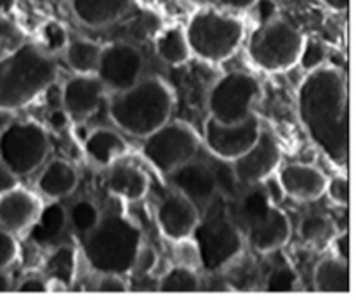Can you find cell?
Returning a JSON list of instances; mask_svg holds the SVG:
<instances>
[{
  "mask_svg": "<svg viewBox=\"0 0 356 300\" xmlns=\"http://www.w3.org/2000/svg\"><path fill=\"white\" fill-rule=\"evenodd\" d=\"M320 2L334 12H344L350 7V0H320Z\"/></svg>",
  "mask_w": 356,
  "mask_h": 300,
  "instance_id": "cell-47",
  "label": "cell"
},
{
  "mask_svg": "<svg viewBox=\"0 0 356 300\" xmlns=\"http://www.w3.org/2000/svg\"><path fill=\"white\" fill-rule=\"evenodd\" d=\"M282 153L273 132L261 128L259 138L243 155L232 162L240 186H252L264 183L278 169Z\"/></svg>",
  "mask_w": 356,
  "mask_h": 300,
  "instance_id": "cell-13",
  "label": "cell"
},
{
  "mask_svg": "<svg viewBox=\"0 0 356 300\" xmlns=\"http://www.w3.org/2000/svg\"><path fill=\"white\" fill-rule=\"evenodd\" d=\"M261 83L247 72H228L219 76L207 92L209 117L221 124H236L252 115Z\"/></svg>",
  "mask_w": 356,
  "mask_h": 300,
  "instance_id": "cell-8",
  "label": "cell"
},
{
  "mask_svg": "<svg viewBox=\"0 0 356 300\" xmlns=\"http://www.w3.org/2000/svg\"><path fill=\"white\" fill-rule=\"evenodd\" d=\"M264 285H266L268 292H277V294L294 292L299 287V274L289 264H280L270 271Z\"/></svg>",
  "mask_w": 356,
  "mask_h": 300,
  "instance_id": "cell-34",
  "label": "cell"
},
{
  "mask_svg": "<svg viewBox=\"0 0 356 300\" xmlns=\"http://www.w3.org/2000/svg\"><path fill=\"white\" fill-rule=\"evenodd\" d=\"M202 281L197 271L184 266H174L167 271L159 283V292L165 294H190V292H200Z\"/></svg>",
  "mask_w": 356,
  "mask_h": 300,
  "instance_id": "cell-30",
  "label": "cell"
},
{
  "mask_svg": "<svg viewBox=\"0 0 356 300\" xmlns=\"http://www.w3.org/2000/svg\"><path fill=\"white\" fill-rule=\"evenodd\" d=\"M49 135L35 122H13L0 132V160L17 177L40 169L49 155Z\"/></svg>",
  "mask_w": 356,
  "mask_h": 300,
  "instance_id": "cell-9",
  "label": "cell"
},
{
  "mask_svg": "<svg viewBox=\"0 0 356 300\" xmlns=\"http://www.w3.org/2000/svg\"><path fill=\"white\" fill-rule=\"evenodd\" d=\"M79 186V174L75 167L61 158L51 160L37 179V188L49 200H61L70 197Z\"/></svg>",
  "mask_w": 356,
  "mask_h": 300,
  "instance_id": "cell-23",
  "label": "cell"
},
{
  "mask_svg": "<svg viewBox=\"0 0 356 300\" xmlns=\"http://www.w3.org/2000/svg\"><path fill=\"white\" fill-rule=\"evenodd\" d=\"M101 47L103 45L89 40V38H70L65 51H63L66 65L75 75H96L101 58Z\"/></svg>",
  "mask_w": 356,
  "mask_h": 300,
  "instance_id": "cell-26",
  "label": "cell"
},
{
  "mask_svg": "<svg viewBox=\"0 0 356 300\" xmlns=\"http://www.w3.org/2000/svg\"><path fill=\"white\" fill-rule=\"evenodd\" d=\"M68 118H70L68 113H66L63 108H58V110H54V111H51V113H49V122H51V125L54 128L65 127V124H66V120H68Z\"/></svg>",
  "mask_w": 356,
  "mask_h": 300,
  "instance_id": "cell-46",
  "label": "cell"
},
{
  "mask_svg": "<svg viewBox=\"0 0 356 300\" xmlns=\"http://www.w3.org/2000/svg\"><path fill=\"white\" fill-rule=\"evenodd\" d=\"M0 42L10 44L13 45V49L23 42L19 28H17L16 24L6 16V14H0Z\"/></svg>",
  "mask_w": 356,
  "mask_h": 300,
  "instance_id": "cell-40",
  "label": "cell"
},
{
  "mask_svg": "<svg viewBox=\"0 0 356 300\" xmlns=\"http://www.w3.org/2000/svg\"><path fill=\"white\" fill-rule=\"evenodd\" d=\"M313 285L322 294H350L351 271L350 262L339 257H325L320 260L313 273Z\"/></svg>",
  "mask_w": 356,
  "mask_h": 300,
  "instance_id": "cell-24",
  "label": "cell"
},
{
  "mask_svg": "<svg viewBox=\"0 0 356 300\" xmlns=\"http://www.w3.org/2000/svg\"><path fill=\"white\" fill-rule=\"evenodd\" d=\"M87 156L97 167L110 169L117 162H120L127 153V142L113 128L97 127L89 132L83 142Z\"/></svg>",
  "mask_w": 356,
  "mask_h": 300,
  "instance_id": "cell-21",
  "label": "cell"
},
{
  "mask_svg": "<svg viewBox=\"0 0 356 300\" xmlns=\"http://www.w3.org/2000/svg\"><path fill=\"white\" fill-rule=\"evenodd\" d=\"M174 90L160 76H141L129 89L111 92L108 115L120 131L145 139L170 120Z\"/></svg>",
  "mask_w": 356,
  "mask_h": 300,
  "instance_id": "cell-2",
  "label": "cell"
},
{
  "mask_svg": "<svg viewBox=\"0 0 356 300\" xmlns=\"http://www.w3.org/2000/svg\"><path fill=\"white\" fill-rule=\"evenodd\" d=\"M350 85L343 69L320 65L298 87V115L306 134L336 167L350 162Z\"/></svg>",
  "mask_w": 356,
  "mask_h": 300,
  "instance_id": "cell-1",
  "label": "cell"
},
{
  "mask_svg": "<svg viewBox=\"0 0 356 300\" xmlns=\"http://www.w3.org/2000/svg\"><path fill=\"white\" fill-rule=\"evenodd\" d=\"M184 31L191 54L214 65L235 56L243 40L242 21L216 9L197 10Z\"/></svg>",
  "mask_w": 356,
  "mask_h": 300,
  "instance_id": "cell-6",
  "label": "cell"
},
{
  "mask_svg": "<svg viewBox=\"0 0 356 300\" xmlns=\"http://www.w3.org/2000/svg\"><path fill=\"white\" fill-rule=\"evenodd\" d=\"M70 37L66 28L63 26L59 21L56 19H47L40 24L37 33V47L40 49L44 54L51 56V58H56L58 54H61L65 51L66 44H68Z\"/></svg>",
  "mask_w": 356,
  "mask_h": 300,
  "instance_id": "cell-31",
  "label": "cell"
},
{
  "mask_svg": "<svg viewBox=\"0 0 356 300\" xmlns=\"http://www.w3.org/2000/svg\"><path fill=\"white\" fill-rule=\"evenodd\" d=\"M299 235L305 243L322 249L332 242L336 228L327 215L312 212V214H306L299 222Z\"/></svg>",
  "mask_w": 356,
  "mask_h": 300,
  "instance_id": "cell-29",
  "label": "cell"
},
{
  "mask_svg": "<svg viewBox=\"0 0 356 300\" xmlns=\"http://www.w3.org/2000/svg\"><path fill=\"white\" fill-rule=\"evenodd\" d=\"M49 290H51L49 281L40 276H26L17 287V292H24V294H45Z\"/></svg>",
  "mask_w": 356,
  "mask_h": 300,
  "instance_id": "cell-42",
  "label": "cell"
},
{
  "mask_svg": "<svg viewBox=\"0 0 356 300\" xmlns=\"http://www.w3.org/2000/svg\"><path fill=\"white\" fill-rule=\"evenodd\" d=\"M200 148V138L191 125L181 120H169L145 138L143 155L159 172L169 176L174 169L195 158Z\"/></svg>",
  "mask_w": 356,
  "mask_h": 300,
  "instance_id": "cell-10",
  "label": "cell"
},
{
  "mask_svg": "<svg viewBox=\"0 0 356 300\" xmlns=\"http://www.w3.org/2000/svg\"><path fill=\"white\" fill-rule=\"evenodd\" d=\"M278 183L287 197L298 201H315L325 194L327 176L306 163H289L278 172Z\"/></svg>",
  "mask_w": 356,
  "mask_h": 300,
  "instance_id": "cell-19",
  "label": "cell"
},
{
  "mask_svg": "<svg viewBox=\"0 0 356 300\" xmlns=\"http://www.w3.org/2000/svg\"><path fill=\"white\" fill-rule=\"evenodd\" d=\"M104 85L96 75H75L65 83L61 92L63 110L70 118L82 122L96 113L103 99Z\"/></svg>",
  "mask_w": 356,
  "mask_h": 300,
  "instance_id": "cell-16",
  "label": "cell"
},
{
  "mask_svg": "<svg viewBox=\"0 0 356 300\" xmlns=\"http://www.w3.org/2000/svg\"><path fill=\"white\" fill-rule=\"evenodd\" d=\"M325 193L336 205L348 207L350 205V179L346 174H337V176L327 179Z\"/></svg>",
  "mask_w": 356,
  "mask_h": 300,
  "instance_id": "cell-36",
  "label": "cell"
},
{
  "mask_svg": "<svg viewBox=\"0 0 356 300\" xmlns=\"http://www.w3.org/2000/svg\"><path fill=\"white\" fill-rule=\"evenodd\" d=\"M16 0H0V14H7L9 10H13Z\"/></svg>",
  "mask_w": 356,
  "mask_h": 300,
  "instance_id": "cell-49",
  "label": "cell"
},
{
  "mask_svg": "<svg viewBox=\"0 0 356 300\" xmlns=\"http://www.w3.org/2000/svg\"><path fill=\"white\" fill-rule=\"evenodd\" d=\"M198 219H200V210L197 205L177 191L167 194L156 207V222L160 233L170 242H177L193 235Z\"/></svg>",
  "mask_w": 356,
  "mask_h": 300,
  "instance_id": "cell-15",
  "label": "cell"
},
{
  "mask_svg": "<svg viewBox=\"0 0 356 300\" xmlns=\"http://www.w3.org/2000/svg\"><path fill=\"white\" fill-rule=\"evenodd\" d=\"M134 0H70L73 16L87 28H103L120 19Z\"/></svg>",
  "mask_w": 356,
  "mask_h": 300,
  "instance_id": "cell-20",
  "label": "cell"
},
{
  "mask_svg": "<svg viewBox=\"0 0 356 300\" xmlns=\"http://www.w3.org/2000/svg\"><path fill=\"white\" fill-rule=\"evenodd\" d=\"M97 290L120 294V292H127V283H125V280L122 274L103 273L101 274L99 281H97Z\"/></svg>",
  "mask_w": 356,
  "mask_h": 300,
  "instance_id": "cell-41",
  "label": "cell"
},
{
  "mask_svg": "<svg viewBox=\"0 0 356 300\" xmlns=\"http://www.w3.org/2000/svg\"><path fill=\"white\" fill-rule=\"evenodd\" d=\"M145 72V58L136 45L129 42H111L101 47L96 76L104 89L120 92L141 80Z\"/></svg>",
  "mask_w": 356,
  "mask_h": 300,
  "instance_id": "cell-11",
  "label": "cell"
},
{
  "mask_svg": "<svg viewBox=\"0 0 356 300\" xmlns=\"http://www.w3.org/2000/svg\"><path fill=\"white\" fill-rule=\"evenodd\" d=\"M306 37L285 19H270L250 33L247 56L254 66L268 73L292 69L301 61Z\"/></svg>",
  "mask_w": 356,
  "mask_h": 300,
  "instance_id": "cell-7",
  "label": "cell"
},
{
  "mask_svg": "<svg viewBox=\"0 0 356 300\" xmlns=\"http://www.w3.org/2000/svg\"><path fill=\"white\" fill-rule=\"evenodd\" d=\"M259 118L250 115L236 124H221L209 117L204 125V142L212 156L233 162L256 142L261 132Z\"/></svg>",
  "mask_w": 356,
  "mask_h": 300,
  "instance_id": "cell-12",
  "label": "cell"
},
{
  "mask_svg": "<svg viewBox=\"0 0 356 300\" xmlns=\"http://www.w3.org/2000/svg\"><path fill=\"white\" fill-rule=\"evenodd\" d=\"M143 243L138 224L122 214L101 215L96 228L82 236L83 257L96 273H132L136 256Z\"/></svg>",
  "mask_w": 356,
  "mask_h": 300,
  "instance_id": "cell-4",
  "label": "cell"
},
{
  "mask_svg": "<svg viewBox=\"0 0 356 300\" xmlns=\"http://www.w3.org/2000/svg\"><path fill=\"white\" fill-rule=\"evenodd\" d=\"M169 181L174 191L184 194L188 200L193 201L198 210H204L216 197H218V186L212 167L209 162L200 160H190L169 174Z\"/></svg>",
  "mask_w": 356,
  "mask_h": 300,
  "instance_id": "cell-14",
  "label": "cell"
},
{
  "mask_svg": "<svg viewBox=\"0 0 356 300\" xmlns=\"http://www.w3.org/2000/svg\"><path fill=\"white\" fill-rule=\"evenodd\" d=\"M9 290H10V276L9 273H7V269H2V267H0V294Z\"/></svg>",
  "mask_w": 356,
  "mask_h": 300,
  "instance_id": "cell-48",
  "label": "cell"
},
{
  "mask_svg": "<svg viewBox=\"0 0 356 300\" xmlns=\"http://www.w3.org/2000/svg\"><path fill=\"white\" fill-rule=\"evenodd\" d=\"M156 56L169 66H183L190 59L191 51L186 31L181 26H169L155 38Z\"/></svg>",
  "mask_w": 356,
  "mask_h": 300,
  "instance_id": "cell-27",
  "label": "cell"
},
{
  "mask_svg": "<svg viewBox=\"0 0 356 300\" xmlns=\"http://www.w3.org/2000/svg\"><path fill=\"white\" fill-rule=\"evenodd\" d=\"M17 252H19V249H17V242L14 240V235L0 229V267L7 269L16 260Z\"/></svg>",
  "mask_w": 356,
  "mask_h": 300,
  "instance_id": "cell-37",
  "label": "cell"
},
{
  "mask_svg": "<svg viewBox=\"0 0 356 300\" xmlns=\"http://www.w3.org/2000/svg\"><path fill=\"white\" fill-rule=\"evenodd\" d=\"M47 281H54L61 287H68L73 283L76 273V253L70 245H59L44 264Z\"/></svg>",
  "mask_w": 356,
  "mask_h": 300,
  "instance_id": "cell-28",
  "label": "cell"
},
{
  "mask_svg": "<svg viewBox=\"0 0 356 300\" xmlns=\"http://www.w3.org/2000/svg\"><path fill=\"white\" fill-rule=\"evenodd\" d=\"M19 186V177L9 169V165L0 160V194L7 193V191L14 190V188Z\"/></svg>",
  "mask_w": 356,
  "mask_h": 300,
  "instance_id": "cell-44",
  "label": "cell"
},
{
  "mask_svg": "<svg viewBox=\"0 0 356 300\" xmlns=\"http://www.w3.org/2000/svg\"><path fill=\"white\" fill-rule=\"evenodd\" d=\"M191 238L200 252L202 269L218 273L226 269L243 252V235L233 222L228 210V200L221 194L214 198L204 210Z\"/></svg>",
  "mask_w": 356,
  "mask_h": 300,
  "instance_id": "cell-5",
  "label": "cell"
},
{
  "mask_svg": "<svg viewBox=\"0 0 356 300\" xmlns=\"http://www.w3.org/2000/svg\"><path fill=\"white\" fill-rule=\"evenodd\" d=\"M209 163H211L212 172H214L218 193L221 194V197H225L228 201L236 198V194L240 193L242 186H240L238 179H236V174L235 170H233L232 162L221 160L218 158V156H212V158L209 160Z\"/></svg>",
  "mask_w": 356,
  "mask_h": 300,
  "instance_id": "cell-33",
  "label": "cell"
},
{
  "mask_svg": "<svg viewBox=\"0 0 356 300\" xmlns=\"http://www.w3.org/2000/svg\"><path fill=\"white\" fill-rule=\"evenodd\" d=\"M106 188L113 197L125 201H139L149 190L148 176L141 169L127 163H115L110 167Z\"/></svg>",
  "mask_w": 356,
  "mask_h": 300,
  "instance_id": "cell-22",
  "label": "cell"
},
{
  "mask_svg": "<svg viewBox=\"0 0 356 300\" xmlns=\"http://www.w3.org/2000/svg\"><path fill=\"white\" fill-rule=\"evenodd\" d=\"M68 224L66 208L59 203V200H52L51 203L42 207L37 221L30 228L31 242L37 245H51L59 238Z\"/></svg>",
  "mask_w": 356,
  "mask_h": 300,
  "instance_id": "cell-25",
  "label": "cell"
},
{
  "mask_svg": "<svg viewBox=\"0 0 356 300\" xmlns=\"http://www.w3.org/2000/svg\"><path fill=\"white\" fill-rule=\"evenodd\" d=\"M330 243L334 245V253H336V257H339V259L350 262V253H351L350 231L346 229V231L339 233V235H334L332 242Z\"/></svg>",
  "mask_w": 356,
  "mask_h": 300,
  "instance_id": "cell-43",
  "label": "cell"
},
{
  "mask_svg": "<svg viewBox=\"0 0 356 300\" xmlns=\"http://www.w3.org/2000/svg\"><path fill=\"white\" fill-rule=\"evenodd\" d=\"M327 51L320 42H305V49H302L301 54V61L302 65L306 66L308 69L316 68V66L323 65V59H325Z\"/></svg>",
  "mask_w": 356,
  "mask_h": 300,
  "instance_id": "cell-39",
  "label": "cell"
},
{
  "mask_svg": "<svg viewBox=\"0 0 356 300\" xmlns=\"http://www.w3.org/2000/svg\"><path fill=\"white\" fill-rule=\"evenodd\" d=\"M221 6L228 7V9H235V10H245L250 9L252 6H256L259 0H218Z\"/></svg>",
  "mask_w": 356,
  "mask_h": 300,
  "instance_id": "cell-45",
  "label": "cell"
},
{
  "mask_svg": "<svg viewBox=\"0 0 356 300\" xmlns=\"http://www.w3.org/2000/svg\"><path fill=\"white\" fill-rule=\"evenodd\" d=\"M42 201L23 188H14L0 194V229L19 235L33 226L42 210Z\"/></svg>",
  "mask_w": 356,
  "mask_h": 300,
  "instance_id": "cell-17",
  "label": "cell"
},
{
  "mask_svg": "<svg viewBox=\"0 0 356 300\" xmlns=\"http://www.w3.org/2000/svg\"><path fill=\"white\" fill-rule=\"evenodd\" d=\"M156 262H159V256H156L155 250H153L152 247H146L141 243V247H139L138 250V256H136L132 271L138 274H148L155 269Z\"/></svg>",
  "mask_w": 356,
  "mask_h": 300,
  "instance_id": "cell-38",
  "label": "cell"
},
{
  "mask_svg": "<svg viewBox=\"0 0 356 300\" xmlns=\"http://www.w3.org/2000/svg\"><path fill=\"white\" fill-rule=\"evenodd\" d=\"M292 228L287 214L273 205L263 217L243 231V240L257 253H270L280 250L291 240Z\"/></svg>",
  "mask_w": 356,
  "mask_h": 300,
  "instance_id": "cell-18",
  "label": "cell"
},
{
  "mask_svg": "<svg viewBox=\"0 0 356 300\" xmlns=\"http://www.w3.org/2000/svg\"><path fill=\"white\" fill-rule=\"evenodd\" d=\"M58 78L54 58L35 42H21L0 58V111H16L33 103Z\"/></svg>",
  "mask_w": 356,
  "mask_h": 300,
  "instance_id": "cell-3",
  "label": "cell"
},
{
  "mask_svg": "<svg viewBox=\"0 0 356 300\" xmlns=\"http://www.w3.org/2000/svg\"><path fill=\"white\" fill-rule=\"evenodd\" d=\"M66 217H68V224L72 226L73 231L83 236L96 228L97 222L101 221V212L94 201L82 198L66 210Z\"/></svg>",
  "mask_w": 356,
  "mask_h": 300,
  "instance_id": "cell-32",
  "label": "cell"
},
{
  "mask_svg": "<svg viewBox=\"0 0 356 300\" xmlns=\"http://www.w3.org/2000/svg\"><path fill=\"white\" fill-rule=\"evenodd\" d=\"M172 256H174V262H176L177 266L190 267V269L193 271L202 269L200 252H198L197 243H195V240L191 238V236L174 242Z\"/></svg>",
  "mask_w": 356,
  "mask_h": 300,
  "instance_id": "cell-35",
  "label": "cell"
}]
</instances>
